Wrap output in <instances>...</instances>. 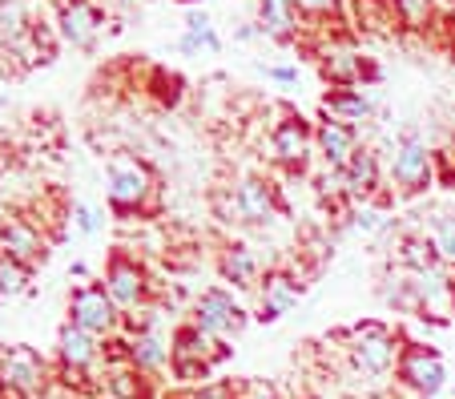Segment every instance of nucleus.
<instances>
[{
    "instance_id": "f8f14e48",
    "label": "nucleus",
    "mask_w": 455,
    "mask_h": 399,
    "mask_svg": "<svg viewBox=\"0 0 455 399\" xmlns=\"http://www.w3.org/2000/svg\"><path fill=\"white\" fill-rule=\"evenodd\" d=\"M105 291H109L113 303L133 307V303H141V295H146V275H141V267L133 259L113 254V259H109V275H105Z\"/></svg>"
},
{
    "instance_id": "39448f33",
    "label": "nucleus",
    "mask_w": 455,
    "mask_h": 399,
    "mask_svg": "<svg viewBox=\"0 0 455 399\" xmlns=\"http://www.w3.org/2000/svg\"><path fill=\"white\" fill-rule=\"evenodd\" d=\"M194 323H198L206 335L226 339V335H242V327H246V311L234 303L230 291L210 287V291H202L198 307H194Z\"/></svg>"
},
{
    "instance_id": "20e7f679",
    "label": "nucleus",
    "mask_w": 455,
    "mask_h": 399,
    "mask_svg": "<svg viewBox=\"0 0 455 399\" xmlns=\"http://www.w3.org/2000/svg\"><path fill=\"white\" fill-rule=\"evenodd\" d=\"M395 375H399V383H403V387H411L415 395H423V399H435L439 391L451 383V379H447L443 355H439L435 347H423V343H407L403 355H399Z\"/></svg>"
},
{
    "instance_id": "4468645a",
    "label": "nucleus",
    "mask_w": 455,
    "mask_h": 399,
    "mask_svg": "<svg viewBox=\"0 0 455 399\" xmlns=\"http://www.w3.org/2000/svg\"><path fill=\"white\" fill-rule=\"evenodd\" d=\"M258 33L270 41H294L299 33V4L294 0H258Z\"/></svg>"
},
{
    "instance_id": "f03ea898",
    "label": "nucleus",
    "mask_w": 455,
    "mask_h": 399,
    "mask_svg": "<svg viewBox=\"0 0 455 399\" xmlns=\"http://www.w3.org/2000/svg\"><path fill=\"white\" fill-rule=\"evenodd\" d=\"M391 182L403 198H415L423 194L431 182H435V149L419 138V133H403L395 146V157H391Z\"/></svg>"
},
{
    "instance_id": "bb28decb",
    "label": "nucleus",
    "mask_w": 455,
    "mask_h": 399,
    "mask_svg": "<svg viewBox=\"0 0 455 399\" xmlns=\"http://www.w3.org/2000/svg\"><path fill=\"white\" fill-rule=\"evenodd\" d=\"M109 391L121 399H146V383H141V371H113L109 375Z\"/></svg>"
},
{
    "instance_id": "c756f323",
    "label": "nucleus",
    "mask_w": 455,
    "mask_h": 399,
    "mask_svg": "<svg viewBox=\"0 0 455 399\" xmlns=\"http://www.w3.org/2000/svg\"><path fill=\"white\" fill-rule=\"evenodd\" d=\"M299 12H310V17H339L343 12V0H294Z\"/></svg>"
},
{
    "instance_id": "4be33fe9",
    "label": "nucleus",
    "mask_w": 455,
    "mask_h": 399,
    "mask_svg": "<svg viewBox=\"0 0 455 399\" xmlns=\"http://www.w3.org/2000/svg\"><path fill=\"white\" fill-rule=\"evenodd\" d=\"M363 57H355L351 49H327L323 52V73H327V81L335 89H351L355 81L363 77Z\"/></svg>"
},
{
    "instance_id": "f257e3e1",
    "label": "nucleus",
    "mask_w": 455,
    "mask_h": 399,
    "mask_svg": "<svg viewBox=\"0 0 455 399\" xmlns=\"http://www.w3.org/2000/svg\"><path fill=\"white\" fill-rule=\"evenodd\" d=\"M347 355H351L355 371L387 375L391 367H399L403 347H399V335H391V327L367 319V323H355V327L347 331Z\"/></svg>"
},
{
    "instance_id": "423d86ee",
    "label": "nucleus",
    "mask_w": 455,
    "mask_h": 399,
    "mask_svg": "<svg viewBox=\"0 0 455 399\" xmlns=\"http://www.w3.org/2000/svg\"><path fill=\"white\" fill-rule=\"evenodd\" d=\"M0 383L9 395H36L44 387V359L33 347L0 351Z\"/></svg>"
},
{
    "instance_id": "e433bc0d",
    "label": "nucleus",
    "mask_w": 455,
    "mask_h": 399,
    "mask_svg": "<svg viewBox=\"0 0 455 399\" xmlns=\"http://www.w3.org/2000/svg\"><path fill=\"white\" fill-rule=\"evenodd\" d=\"M0 4H9V0H0Z\"/></svg>"
},
{
    "instance_id": "0eeeda50",
    "label": "nucleus",
    "mask_w": 455,
    "mask_h": 399,
    "mask_svg": "<svg viewBox=\"0 0 455 399\" xmlns=\"http://www.w3.org/2000/svg\"><path fill=\"white\" fill-rule=\"evenodd\" d=\"M69 323H77L89 335H109L117 327V303L105 287H81L69 299Z\"/></svg>"
},
{
    "instance_id": "7c9ffc66",
    "label": "nucleus",
    "mask_w": 455,
    "mask_h": 399,
    "mask_svg": "<svg viewBox=\"0 0 455 399\" xmlns=\"http://www.w3.org/2000/svg\"><path fill=\"white\" fill-rule=\"evenodd\" d=\"M242 399H278V391L270 387V383L254 379V383H246V391H242Z\"/></svg>"
},
{
    "instance_id": "6ab92c4d",
    "label": "nucleus",
    "mask_w": 455,
    "mask_h": 399,
    "mask_svg": "<svg viewBox=\"0 0 455 399\" xmlns=\"http://www.w3.org/2000/svg\"><path fill=\"white\" fill-rule=\"evenodd\" d=\"M125 359L133 371H162L165 359H170V351L162 347V339L154 335V331H138V335L125 343Z\"/></svg>"
},
{
    "instance_id": "cd10ccee",
    "label": "nucleus",
    "mask_w": 455,
    "mask_h": 399,
    "mask_svg": "<svg viewBox=\"0 0 455 399\" xmlns=\"http://www.w3.org/2000/svg\"><path fill=\"white\" fill-rule=\"evenodd\" d=\"M214 214L222 218V222H246V214H242V202H238V190H214Z\"/></svg>"
},
{
    "instance_id": "dca6fc26",
    "label": "nucleus",
    "mask_w": 455,
    "mask_h": 399,
    "mask_svg": "<svg viewBox=\"0 0 455 399\" xmlns=\"http://www.w3.org/2000/svg\"><path fill=\"white\" fill-rule=\"evenodd\" d=\"M57 347H60V363L69 367V371H85L97 359V335L81 331L77 323H65L57 335Z\"/></svg>"
},
{
    "instance_id": "ddd939ff",
    "label": "nucleus",
    "mask_w": 455,
    "mask_h": 399,
    "mask_svg": "<svg viewBox=\"0 0 455 399\" xmlns=\"http://www.w3.org/2000/svg\"><path fill=\"white\" fill-rule=\"evenodd\" d=\"M238 202H242V214H246L250 226H270L278 218V210H283L275 198V186H267L262 178H242Z\"/></svg>"
},
{
    "instance_id": "2f4dec72",
    "label": "nucleus",
    "mask_w": 455,
    "mask_h": 399,
    "mask_svg": "<svg viewBox=\"0 0 455 399\" xmlns=\"http://www.w3.org/2000/svg\"><path fill=\"white\" fill-rule=\"evenodd\" d=\"M25 28V17H20L17 9H4L0 12V33H20Z\"/></svg>"
},
{
    "instance_id": "1a4fd4ad",
    "label": "nucleus",
    "mask_w": 455,
    "mask_h": 399,
    "mask_svg": "<svg viewBox=\"0 0 455 399\" xmlns=\"http://www.w3.org/2000/svg\"><path fill=\"white\" fill-rule=\"evenodd\" d=\"M315 146H318V154H323V162H327V170H347L351 157L363 149L359 130H355L351 122H339V117H327V122L318 125Z\"/></svg>"
},
{
    "instance_id": "2eb2a0df",
    "label": "nucleus",
    "mask_w": 455,
    "mask_h": 399,
    "mask_svg": "<svg viewBox=\"0 0 455 399\" xmlns=\"http://www.w3.org/2000/svg\"><path fill=\"white\" fill-rule=\"evenodd\" d=\"M339 174H343V194H347V198L367 202L371 194L379 190V157H375V149L363 146L359 154L351 157V165H347V170H339Z\"/></svg>"
},
{
    "instance_id": "393cba45",
    "label": "nucleus",
    "mask_w": 455,
    "mask_h": 399,
    "mask_svg": "<svg viewBox=\"0 0 455 399\" xmlns=\"http://www.w3.org/2000/svg\"><path fill=\"white\" fill-rule=\"evenodd\" d=\"M28 283V267L12 254H0V295H20Z\"/></svg>"
},
{
    "instance_id": "9b49d317",
    "label": "nucleus",
    "mask_w": 455,
    "mask_h": 399,
    "mask_svg": "<svg viewBox=\"0 0 455 399\" xmlns=\"http://www.w3.org/2000/svg\"><path fill=\"white\" fill-rule=\"evenodd\" d=\"M310 141H315V133H310L307 117H299V113H286L283 122L270 130V149H275V157L283 165H291V170H302Z\"/></svg>"
},
{
    "instance_id": "f704fd0d",
    "label": "nucleus",
    "mask_w": 455,
    "mask_h": 399,
    "mask_svg": "<svg viewBox=\"0 0 455 399\" xmlns=\"http://www.w3.org/2000/svg\"><path fill=\"white\" fill-rule=\"evenodd\" d=\"M0 395H4V383H0Z\"/></svg>"
},
{
    "instance_id": "473e14b6",
    "label": "nucleus",
    "mask_w": 455,
    "mask_h": 399,
    "mask_svg": "<svg viewBox=\"0 0 455 399\" xmlns=\"http://www.w3.org/2000/svg\"><path fill=\"white\" fill-rule=\"evenodd\" d=\"M77 226L85 230V235H93V230H97V218H93V210H89V206H77Z\"/></svg>"
},
{
    "instance_id": "c9c22d12",
    "label": "nucleus",
    "mask_w": 455,
    "mask_h": 399,
    "mask_svg": "<svg viewBox=\"0 0 455 399\" xmlns=\"http://www.w3.org/2000/svg\"><path fill=\"white\" fill-rule=\"evenodd\" d=\"M451 391H455V379H451Z\"/></svg>"
},
{
    "instance_id": "5701e85b",
    "label": "nucleus",
    "mask_w": 455,
    "mask_h": 399,
    "mask_svg": "<svg viewBox=\"0 0 455 399\" xmlns=\"http://www.w3.org/2000/svg\"><path fill=\"white\" fill-rule=\"evenodd\" d=\"M0 238H4V246H9V254L17 262L36 259V254H41V238H36V230L28 222H9L4 230H0Z\"/></svg>"
},
{
    "instance_id": "412c9836",
    "label": "nucleus",
    "mask_w": 455,
    "mask_h": 399,
    "mask_svg": "<svg viewBox=\"0 0 455 399\" xmlns=\"http://www.w3.org/2000/svg\"><path fill=\"white\" fill-rule=\"evenodd\" d=\"M218 270H222V278L226 283H234L238 291L258 287V262H254V254H250L246 246H230V251H222Z\"/></svg>"
},
{
    "instance_id": "a211bd4d",
    "label": "nucleus",
    "mask_w": 455,
    "mask_h": 399,
    "mask_svg": "<svg viewBox=\"0 0 455 399\" xmlns=\"http://www.w3.org/2000/svg\"><path fill=\"white\" fill-rule=\"evenodd\" d=\"M60 36H65L69 44H77V49L93 44V36H97V9H89L85 0L65 4V9H60Z\"/></svg>"
},
{
    "instance_id": "72a5a7b5",
    "label": "nucleus",
    "mask_w": 455,
    "mask_h": 399,
    "mask_svg": "<svg viewBox=\"0 0 455 399\" xmlns=\"http://www.w3.org/2000/svg\"><path fill=\"white\" fill-rule=\"evenodd\" d=\"M267 77L286 81V85H291V81H299V69H267Z\"/></svg>"
},
{
    "instance_id": "a878e982",
    "label": "nucleus",
    "mask_w": 455,
    "mask_h": 399,
    "mask_svg": "<svg viewBox=\"0 0 455 399\" xmlns=\"http://www.w3.org/2000/svg\"><path fill=\"white\" fill-rule=\"evenodd\" d=\"M391 226H395V222H391V218H387L379 206H367V202H359V206H355V230H359V235H387Z\"/></svg>"
},
{
    "instance_id": "aec40b11",
    "label": "nucleus",
    "mask_w": 455,
    "mask_h": 399,
    "mask_svg": "<svg viewBox=\"0 0 455 399\" xmlns=\"http://www.w3.org/2000/svg\"><path fill=\"white\" fill-rule=\"evenodd\" d=\"M323 109L331 113V117H339V122H367L371 109L375 105L363 97V89H331L327 97H323Z\"/></svg>"
},
{
    "instance_id": "f3484780",
    "label": "nucleus",
    "mask_w": 455,
    "mask_h": 399,
    "mask_svg": "<svg viewBox=\"0 0 455 399\" xmlns=\"http://www.w3.org/2000/svg\"><path fill=\"white\" fill-rule=\"evenodd\" d=\"M395 259L403 262V267L411 270V275H431V270H447V262L439 259L435 243H431L427 235H407L403 243H399Z\"/></svg>"
},
{
    "instance_id": "6e6552de",
    "label": "nucleus",
    "mask_w": 455,
    "mask_h": 399,
    "mask_svg": "<svg viewBox=\"0 0 455 399\" xmlns=\"http://www.w3.org/2000/svg\"><path fill=\"white\" fill-rule=\"evenodd\" d=\"M149 198V170L133 157H117L109 165V202L121 210H138Z\"/></svg>"
},
{
    "instance_id": "9d476101",
    "label": "nucleus",
    "mask_w": 455,
    "mask_h": 399,
    "mask_svg": "<svg viewBox=\"0 0 455 399\" xmlns=\"http://www.w3.org/2000/svg\"><path fill=\"white\" fill-rule=\"evenodd\" d=\"M302 291H307V283H299L294 275H286V270H270V275L262 278V287H258V299H262V303H258V319L262 323L283 319V315L302 299Z\"/></svg>"
},
{
    "instance_id": "c85d7f7f",
    "label": "nucleus",
    "mask_w": 455,
    "mask_h": 399,
    "mask_svg": "<svg viewBox=\"0 0 455 399\" xmlns=\"http://www.w3.org/2000/svg\"><path fill=\"white\" fill-rule=\"evenodd\" d=\"M435 182L455 190V146H443L435 149Z\"/></svg>"
},
{
    "instance_id": "7ed1b4c3",
    "label": "nucleus",
    "mask_w": 455,
    "mask_h": 399,
    "mask_svg": "<svg viewBox=\"0 0 455 399\" xmlns=\"http://www.w3.org/2000/svg\"><path fill=\"white\" fill-rule=\"evenodd\" d=\"M214 359H226L222 343H218L214 335H206L198 323L178 327L173 347H170V363H173V371H178V379H206Z\"/></svg>"
},
{
    "instance_id": "b1692460",
    "label": "nucleus",
    "mask_w": 455,
    "mask_h": 399,
    "mask_svg": "<svg viewBox=\"0 0 455 399\" xmlns=\"http://www.w3.org/2000/svg\"><path fill=\"white\" fill-rule=\"evenodd\" d=\"M427 238L435 243L439 259L455 270V210H439V214L431 218V235Z\"/></svg>"
}]
</instances>
